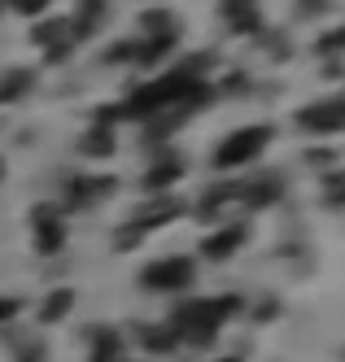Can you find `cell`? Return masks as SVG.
Returning a JSON list of instances; mask_svg holds the SVG:
<instances>
[{
    "instance_id": "cell-1",
    "label": "cell",
    "mask_w": 345,
    "mask_h": 362,
    "mask_svg": "<svg viewBox=\"0 0 345 362\" xmlns=\"http://www.w3.org/2000/svg\"><path fill=\"white\" fill-rule=\"evenodd\" d=\"M271 127L267 122H254V127H241V132H232L219 148H215V170H236V166H249V162H258L262 153H267V144H271Z\"/></svg>"
},
{
    "instance_id": "cell-2",
    "label": "cell",
    "mask_w": 345,
    "mask_h": 362,
    "mask_svg": "<svg viewBox=\"0 0 345 362\" xmlns=\"http://www.w3.org/2000/svg\"><path fill=\"white\" fill-rule=\"evenodd\" d=\"M140 284H145L149 293H166V297L188 293L193 284H197V257H183V253L157 257V262H149V267L140 271Z\"/></svg>"
},
{
    "instance_id": "cell-3",
    "label": "cell",
    "mask_w": 345,
    "mask_h": 362,
    "mask_svg": "<svg viewBox=\"0 0 345 362\" xmlns=\"http://www.w3.org/2000/svg\"><path fill=\"white\" fill-rule=\"evenodd\" d=\"M118 192L114 175H74L66 184V201H57L62 210H92V205H105Z\"/></svg>"
},
{
    "instance_id": "cell-4",
    "label": "cell",
    "mask_w": 345,
    "mask_h": 362,
    "mask_svg": "<svg viewBox=\"0 0 345 362\" xmlns=\"http://www.w3.org/2000/svg\"><path fill=\"white\" fill-rule=\"evenodd\" d=\"M31 223H35V253L52 257L66 249V210L57 201H44L31 210Z\"/></svg>"
},
{
    "instance_id": "cell-5",
    "label": "cell",
    "mask_w": 345,
    "mask_h": 362,
    "mask_svg": "<svg viewBox=\"0 0 345 362\" xmlns=\"http://www.w3.org/2000/svg\"><path fill=\"white\" fill-rule=\"evenodd\" d=\"M298 127L306 136H341L345 132V96H328V100H315V105L298 110Z\"/></svg>"
},
{
    "instance_id": "cell-6",
    "label": "cell",
    "mask_w": 345,
    "mask_h": 362,
    "mask_svg": "<svg viewBox=\"0 0 345 362\" xmlns=\"http://www.w3.org/2000/svg\"><path fill=\"white\" fill-rule=\"evenodd\" d=\"M245 240H249V223H223L219 231L201 236V257L205 262H227L236 249H245Z\"/></svg>"
},
{
    "instance_id": "cell-7",
    "label": "cell",
    "mask_w": 345,
    "mask_h": 362,
    "mask_svg": "<svg viewBox=\"0 0 345 362\" xmlns=\"http://www.w3.org/2000/svg\"><path fill=\"white\" fill-rule=\"evenodd\" d=\"M219 13L232 35H262V5L258 0H219Z\"/></svg>"
},
{
    "instance_id": "cell-8",
    "label": "cell",
    "mask_w": 345,
    "mask_h": 362,
    "mask_svg": "<svg viewBox=\"0 0 345 362\" xmlns=\"http://www.w3.org/2000/svg\"><path fill=\"white\" fill-rule=\"evenodd\" d=\"M183 214H188V205H183L179 197H153L145 210L131 218V227H136V231H153V227H166V223H175Z\"/></svg>"
},
{
    "instance_id": "cell-9",
    "label": "cell",
    "mask_w": 345,
    "mask_h": 362,
    "mask_svg": "<svg viewBox=\"0 0 345 362\" xmlns=\"http://www.w3.org/2000/svg\"><path fill=\"white\" fill-rule=\"evenodd\" d=\"M241 201L249 210H271L284 201V175H258L254 184H241Z\"/></svg>"
},
{
    "instance_id": "cell-10",
    "label": "cell",
    "mask_w": 345,
    "mask_h": 362,
    "mask_svg": "<svg viewBox=\"0 0 345 362\" xmlns=\"http://www.w3.org/2000/svg\"><path fill=\"white\" fill-rule=\"evenodd\" d=\"M88 345H92V362H127V341L118 327H88Z\"/></svg>"
},
{
    "instance_id": "cell-11",
    "label": "cell",
    "mask_w": 345,
    "mask_h": 362,
    "mask_svg": "<svg viewBox=\"0 0 345 362\" xmlns=\"http://www.w3.org/2000/svg\"><path fill=\"white\" fill-rule=\"evenodd\" d=\"M136 341H140L145 354L162 358V354H175V349H179V332H175L166 319H162V323H140V327H136Z\"/></svg>"
},
{
    "instance_id": "cell-12",
    "label": "cell",
    "mask_w": 345,
    "mask_h": 362,
    "mask_svg": "<svg viewBox=\"0 0 345 362\" xmlns=\"http://www.w3.org/2000/svg\"><path fill=\"white\" fill-rule=\"evenodd\" d=\"M79 153H84V158H96V162L114 158V153H118V136H114V127H105V122H92L88 132L79 136Z\"/></svg>"
},
{
    "instance_id": "cell-13",
    "label": "cell",
    "mask_w": 345,
    "mask_h": 362,
    "mask_svg": "<svg viewBox=\"0 0 345 362\" xmlns=\"http://www.w3.org/2000/svg\"><path fill=\"white\" fill-rule=\"evenodd\" d=\"M105 13H110V0H79V9H74V18L66 27H70L74 40H88L96 31V22H105Z\"/></svg>"
},
{
    "instance_id": "cell-14",
    "label": "cell",
    "mask_w": 345,
    "mask_h": 362,
    "mask_svg": "<svg viewBox=\"0 0 345 362\" xmlns=\"http://www.w3.org/2000/svg\"><path fill=\"white\" fill-rule=\"evenodd\" d=\"M179 179H183V162H179L175 153H171V158H157V162L145 170V188L162 197L166 188H175V184H179Z\"/></svg>"
},
{
    "instance_id": "cell-15",
    "label": "cell",
    "mask_w": 345,
    "mask_h": 362,
    "mask_svg": "<svg viewBox=\"0 0 345 362\" xmlns=\"http://www.w3.org/2000/svg\"><path fill=\"white\" fill-rule=\"evenodd\" d=\"M236 197H241V184H215V188H210V192L201 197V205H197L193 214H197L201 223H215V218L227 210V205H232Z\"/></svg>"
},
{
    "instance_id": "cell-16",
    "label": "cell",
    "mask_w": 345,
    "mask_h": 362,
    "mask_svg": "<svg viewBox=\"0 0 345 362\" xmlns=\"http://www.w3.org/2000/svg\"><path fill=\"white\" fill-rule=\"evenodd\" d=\"M140 27H145V40H175L179 44V13H171V9H149L140 18Z\"/></svg>"
},
{
    "instance_id": "cell-17",
    "label": "cell",
    "mask_w": 345,
    "mask_h": 362,
    "mask_svg": "<svg viewBox=\"0 0 345 362\" xmlns=\"http://www.w3.org/2000/svg\"><path fill=\"white\" fill-rule=\"evenodd\" d=\"M31 88H35V74H31V70H9V74H0V105H13V100H22Z\"/></svg>"
},
{
    "instance_id": "cell-18",
    "label": "cell",
    "mask_w": 345,
    "mask_h": 362,
    "mask_svg": "<svg viewBox=\"0 0 345 362\" xmlns=\"http://www.w3.org/2000/svg\"><path fill=\"white\" fill-rule=\"evenodd\" d=\"M74 310V288H52L44 297V310H40V323H62Z\"/></svg>"
},
{
    "instance_id": "cell-19",
    "label": "cell",
    "mask_w": 345,
    "mask_h": 362,
    "mask_svg": "<svg viewBox=\"0 0 345 362\" xmlns=\"http://www.w3.org/2000/svg\"><path fill=\"white\" fill-rule=\"evenodd\" d=\"M66 35H70V27H66V22H57V18H44L40 27L31 31V44H35V48H44V53H52L57 44H66Z\"/></svg>"
},
{
    "instance_id": "cell-20",
    "label": "cell",
    "mask_w": 345,
    "mask_h": 362,
    "mask_svg": "<svg viewBox=\"0 0 345 362\" xmlns=\"http://www.w3.org/2000/svg\"><path fill=\"white\" fill-rule=\"evenodd\" d=\"M324 205L328 210H345V166L324 175Z\"/></svg>"
},
{
    "instance_id": "cell-21",
    "label": "cell",
    "mask_w": 345,
    "mask_h": 362,
    "mask_svg": "<svg viewBox=\"0 0 345 362\" xmlns=\"http://www.w3.org/2000/svg\"><path fill=\"white\" fill-rule=\"evenodd\" d=\"M315 53L319 57H345V27H332L315 40Z\"/></svg>"
},
{
    "instance_id": "cell-22",
    "label": "cell",
    "mask_w": 345,
    "mask_h": 362,
    "mask_svg": "<svg viewBox=\"0 0 345 362\" xmlns=\"http://www.w3.org/2000/svg\"><path fill=\"white\" fill-rule=\"evenodd\" d=\"M136 48H140V44H131V40H118L114 48H105V62H110V66H123V62H136Z\"/></svg>"
},
{
    "instance_id": "cell-23",
    "label": "cell",
    "mask_w": 345,
    "mask_h": 362,
    "mask_svg": "<svg viewBox=\"0 0 345 362\" xmlns=\"http://www.w3.org/2000/svg\"><path fill=\"white\" fill-rule=\"evenodd\" d=\"M249 319H254V323L280 319V297H258V310H249Z\"/></svg>"
},
{
    "instance_id": "cell-24",
    "label": "cell",
    "mask_w": 345,
    "mask_h": 362,
    "mask_svg": "<svg viewBox=\"0 0 345 362\" xmlns=\"http://www.w3.org/2000/svg\"><path fill=\"white\" fill-rule=\"evenodd\" d=\"M306 162H310L315 170H324V175L341 166V158H336V153H332V148H310V153H306Z\"/></svg>"
},
{
    "instance_id": "cell-25",
    "label": "cell",
    "mask_w": 345,
    "mask_h": 362,
    "mask_svg": "<svg viewBox=\"0 0 345 362\" xmlns=\"http://www.w3.org/2000/svg\"><path fill=\"white\" fill-rule=\"evenodd\" d=\"M332 9V0H293V13L298 18H324Z\"/></svg>"
},
{
    "instance_id": "cell-26",
    "label": "cell",
    "mask_w": 345,
    "mask_h": 362,
    "mask_svg": "<svg viewBox=\"0 0 345 362\" xmlns=\"http://www.w3.org/2000/svg\"><path fill=\"white\" fill-rule=\"evenodd\" d=\"M140 240H145V231H136L131 223H123V227H118V240H114V249H118V253H123V249H136Z\"/></svg>"
},
{
    "instance_id": "cell-27",
    "label": "cell",
    "mask_w": 345,
    "mask_h": 362,
    "mask_svg": "<svg viewBox=\"0 0 345 362\" xmlns=\"http://www.w3.org/2000/svg\"><path fill=\"white\" fill-rule=\"evenodd\" d=\"M18 310H22V305H18L13 297H0V323H9V319H18Z\"/></svg>"
},
{
    "instance_id": "cell-28",
    "label": "cell",
    "mask_w": 345,
    "mask_h": 362,
    "mask_svg": "<svg viewBox=\"0 0 345 362\" xmlns=\"http://www.w3.org/2000/svg\"><path fill=\"white\" fill-rule=\"evenodd\" d=\"M9 5H13L18 13H40V9L48 5V0H9Z\"/></svg>"
},
{
    "instance_id": "cell-29",
    "label": "cell",
    "mask_w": 345,
    "mask_h": 362,
    "mask_svg": "<svg viewBox=\"0 0 345 362\" xmlns=\"http://www.w3.org/2000/svg\"><path fill=\"white\" fill-rule=\"evenodd\" d=\"M215 362H241V358H215Z\"/></svg>"
},
{
    "instance_id": "cell-30",
    "label": "cell",
    "mask_w": 345,
    "mask_h": 362,
    "mask_svg": "<svg viewBox=\"0 0 345 362\" xmlns=\"http://www.w3.org/2000/svg\"><path fill=\"white\" fill-rule=\"evenodd\" d=\"M0 179H5V162H0Z\"/></svg>"
},
{
    "instance_id": "cell-31",
    "label": "cell",
    "mask_w": 345,
    "mask_h": 362,
    "mask_svg": "<svg viewBox=\"0 0 345 362\" xmlns=\"http://www.w3.org/2000/svg\"><path fill=\"white\" fill-rule=\"evenodd\" d=\"M341 362H345V345H341Z\"/></svg>"
},
{
    "instance_id": "cell-32",
    "label": "cell",
    "mask_w": 345,
    "mask_h": 362,
    "mask_svg": "<svg viewBox=\"0 0 345 362\" xmlns=\"http://www.w3.org/2000/svg\"><path fill=\"white\" fill-rule=\"evenodd\" d=\"M0 9H5V0H0Z\"/></svg>"
}]
</instances>
